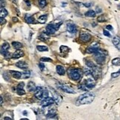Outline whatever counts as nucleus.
<instances>
[{
	"mask_svg": "<svg viewBox=\"0 0 120 120\" xmlns=\"http://www.w3.org/2000/svg\"><path fill=\"white\" fill-rule=\"evenodd\" d=\"M106 29H108V30H113V27L111 25H108L106 26Z\"/></svg>",
	"mask_w": 120,
	"mask_h": 120,
	"instance_id": "obj_44",
	"label": "nucleus"
},
{
	"mask_svg": "<svg viewBox=\"0 0 120 120\" xmlns=\"http://www.w3.org/2000/svg\"><path fill=\"white\" fill-rule=\"evenodd\" d=\"M112 64L113 65H120V58L117 57V58H115L112 60Z\"/></svg>",
	"mask_w": 120,
	"mask_h": 120,
	"instance_id": "obj_29",
	"label": "nucleus"
},
{
	"mask_svg": "<svg viewBox=\"0 0 120 120\" xmlns=\"http://www.w3.org/2000/svg\"><path fill=\"white\" fill-rule=\"evenodd\" d=\"M55 102V99L54 98H51V97H47V98H45L42 100H41V106H43L44 108H46V107H49L50 105H53V103Z\"/></svg>",
	"mask_w": 120,
	"mask_h": 120,
	"instance_id": "obj_8",
	"label": "nucleus"
},
{
	"mask_svg": "<svg viewBox=\"0 0 120 120\" xmlns=\"http://www.w3.org/2000/svg\"><path fill=\"white\" fill-rule=\"evenodd\" d=\"M27 90H28V91L32 92V91H35L36 89V87H37L36 86L34 82H28V84H27Z\"/></svg>",
	"mask_w": 120,
	"mask_h": 120,
	"instance_id": "obj_20",
	"label": "nucleus"
},
{
	"mask_svg": "<svg viewBox=\"0 0 120 120\" xmlns=\"http://www.w3.org/2000/svg\"><path fill=\"white\" fill-rule=\"evenodd\" d=\"M12 46L16 50H20L22 48V44L19 42V41H13L12 42Z\"/></svg>",
	"mask_w": 120,
	"mask_h": 120,
	"instance_id": "obj_23",
	"label": "nucleus"
},
{
	"mask_svg": "<svg viewBox=\"0 0 120 120\" xmlns=\"http://www.w3.org/2000/svg\"><path fill=\"white\" fill-rule=\"evenodd\" d=\"M61 25H62V22H59L58 24H49L46 27V32L50 35L53 34L57 30H59Z\"/></svg>",
	"mask_w": 120,
	"mask_h": 120,
	"instance_id": "obj_5",
	"label": "nucleus"
},
{
	"mask_svg": "<svg viewBox=\"0 0 120 120\" xmlns=\"http://www.w3.org/2000/svg\"><path fill=\"white\" fill-rule=\"evenodd\" d=\"M39 68H40V70L41 71H44V69H45V64L43 63H39Z\"/></svg>",
	"mask_w": 120,
	"mask_h": 120,
	"instance_id": "obj_39",
	"label": "nucleus"
},
{
	"mask_svg": "<svg viewBox=\"0 0 120 120\" xmlns=\"http://www.w3.org/2000/svg\"><path fill=\"white\" fill-rule=\"evenodd\" d=\"M113 44L116 46V48L120 50V37L118 36H114L113 39Z\"/></svg>",
	"mask_w": 120,
	"mask_h": 120,
	"instance_id": "obj_16",
	"label": "nucleus"
},
{
	"mask_svg": "<svg viewBox=\"0 0 120 120\" xmlns=\"http://www.w3.org/2000/svg\"><path fill=\"white\" fill-rule=\"evenodd\" d=\"M68 76L73 81H79L82 77V72L79 69L70 68L68 71Z\"/></svg>",
	"mask_w": 120,
	"mask_h": 120,
	"instance_id": "obj_2",
	"label": "nucleus"
},
{
	"mask_svg": "<svg viewBox=\"0 0 120 120\" xmlns=\"http://www.w3.org/2000/svg\"><path fill=\"white\" fill-rule=\"evenodd\" d=\"M21 120H27V119H22Z\"/></svg>",
	"mask_w": 120,
	"mask_h": 120,
	"instance_id": "obj_51",
	"label": "nucleus"
},
{
	"mask_svg": "<svg viewBox=\"0 0 120 120\" xmlns=\"http://www.w3.org/2000/svg\"><path fill=\"white\" fill-rule=\"evenodd\" d=\"M8 73L5 72V73H3V78H4V79H5L6 81H10V79H8Z\"/></svg>",
	"mask_w": 120,
	"mask_h": 120,
	"instance_id": "obj_40",
	"label": "nucleus"
},
{
	"mask_svg": "<svg viewBox=\"0 0 120 120\" xmlns=\"http://www.w3.org/2000/svg\"><path fill=\"white\" fill-rule=\"evenodd\" d=\"M50 34H48L47 32H43V33H41L40 34V36H39V38L41 40V41H48L50 39Z\"/></svg>",
	"mask_w": 120,
	"mask_h": 120,
	"instance_id": "obj_19",
	"label": "nucleus"
},
{
	"mask_svg": "<svg viewBox=\"0 0 120 120\" xmlns=\"http://www.w3.org/2000/svg\"><path fill=\"white\" fill-rule=\"evenodd\" d=\"M39 4L41 8H43L46 6L47 2H46V0H39Z\"/></svg>",
	"mask_w": 120,
	"mask_h": 120,
	"instance_id": "obj_31",
	"label": "nucleus"
},
{
	"mask_svg": "<svg viewBox=\"0 0 120 120\" xmlns=\"http://www.w3.org/2000/svg\"><path fill=\"white\" fill-rule=\"evenodd\" d=\"M16 66L20 69H23V70H26V69H27V67H28L27 64L23 61H19L16 63Z\"/></svg>",
	"mask_w": 120,
	"mask_h": 120,
	"instance_id": "obj_17",
	"label": "nucleus"
},
{
	"mask_svg": "<svg viewBox=\"0 0 120 120\" xmlns=\"http://www.w3.org/2000/svg\"><path fill=\"white\" fill-rule=\"evenodd\" d=\"M69 50V48L67 47V46H61L60 47V51H61V53H68Z\"/></svg>",
	"mask_w": 120,
	"mask_h": 120,
	"instance_id": "obj_30",
	"label": "nucleus"
},
{
	"mask_svg": "<svg viewBox=\"0 0 120 120\" xmlns=\"http://www.w3.org/2000/svg\"><path fill=\"white\" fill-rule=\"evenodd\" d=\"M36 48H37V50H39V51H47V50H48V47L45 45H38L37 47H36Z\"/></svg>",
	"mask_w": 120,
	"mask_h": 120,
	"instance_id": "obj_27",
	"label": "nucleus"
},
{
	"mask_svg": "<svg viewBox=\"0 0 120 120\" xmlns=\"http://www.w3.org/2000/svg\"><path fill=\"white\" fill-rule=\"evenodd\" d=\"M0 101H1V106H2V104H3V99H2V97L1 96V97H0Z\"/></svg>",
	"mask_w": 120,
	"mask_h": 120,
	"instance_id": "obj_48",
	"label": "nucleus"
},
{
	"mask_svg": "<svg viewBox=\"0 0 120 120\" xmlns=\"http://www.w3.org/2000/svg\"><path fill=\"white\" fill-rule=\"evenodd\" d=\"M4 119H8V120H10V119H12L11 118H10V117H4Z\"/></svg>",
	"mask_w": 120,
	"mask_h": 120,
	"instance_id": "obj_49",
	"label": "nucleus"
},
{
	"mask_svg": "<svg viewBox=\"0 0 120 120\" xmlns=\"http://www.w3.org/2000/svg\"><path fill=\"white\" fill-rule=\"evenodd\" d=\"M96 13L94 11H88L87 13H85V16L87 17H95Z\"/></svg>",
	"mask_w": 120,
	"mask_h": 120,
	"instance_id": "obj_28",
	"label": "nucleus"
},
{
	"mask_svg": "<svg viewBox=\"0 0 120 120\" xmlns=\"http://www.w3.org/2000/svg\"><path fill=\"white\" fill-rule=\"evenodd\" d=\"M10 74L11 75V76H13L15 79H21L22 78V73L19 72V71H10Z\"/></svg>",
	"mask_w": 120,
	"mask_h": 120,
	"instance_id": "obj_18",
	"label": "nucleus"
},
{
	"mask_svg": "<svg viewBox=\"0 0 120 120\" xmlns=\"http://www.w3.org/2000/svg\"><path fill=\"white\" fill-rule=\"evenodd\" d=\"M24 52L20 50H17L16 52L13 53V54L12 55V58L13 59H19V58H21L24 56Z\"/></svg>",
	"mask_w": 120,
	"mask_h": 120,
	"instance_id": "obj_15",
	"label": "nucleus"
},
{
	"mask_svg": "<svg viewBox=\"0 0 120 120\" xmlns=\"http://www.w3.org/2000/svg\"><path fill=\"white\" fill-rule=\"evenodd\" d=\"M95 95L93 93H85L81 94L79 98H78V101L81 105H87V104H90L92 101L94 100Z\"/></svg>",
	"mask_w": 120,
	"mask_h": 120,
	"instance_id": "obj_1",
	"label": "nucleus"
},
{
	"mask_svg": "<svg viewBox=\"0 0 120 120\" xmlns=\"http://www.w3.org/2000/svg\"><path fill=\"white\" fill-rule=\"evenodd\" d=\"M103 34H104L105 36H108V37H110V33H109V32H108V30H103Z\"/></svg>",
	"mask_w": 120,
	"mask_h": 120,
	"instance_id": "obj_41",
	"label": "nucleus"
},
{
	"mask_svg": "<svg viewBox=\"0 0 120 120\" xmlns=\"http://www.w3.org/2000/svg\"><path fill=\"white\" fill-rule=\"evenodd\" d=\"M5 1L4 0H1V8H4V7H5Z\"/></svg>",
	"mask_w": 120,
	"mask_h": 120,
	"instance_id": "obj_42",
	"label": "nucleus"
},
{
	"mask_svg": "<svg viewBox=\"0 0 120 120\" xmlns=\"http://www.w3.org/2000/svg\"><path fill=\"white\" fill-rule=\"evenodd\" d=\"M67 30L71 34H76L77 31L76 26L73 23H68L67 24Z\"/></svg>",
	"mask_w": 120,
	"mask_h": 120,
	"instance_id": "obj_13",
	"label": "nucleus"
},
{
	"mask_svg": "<svg viewBox=\"0 0 120 120\" xmlns=\"http://www.w3.org/2000/svg\"><path fill=\"white\" fill-rule=\"evenodd\" d=\"M97 20H98L99 22H105V21H106V19H105V15L99 16L97 18Z\"/></svg>",
	"mask_w": 120,
	"mask_h": 120,
	"instance_id": "obj_34",
	"label": "nucleus"
},
{
	"mask_svg": "<svg viewBox=\"0 0 120 120\" xmlns=\"http://www.w3.org/2000/svg\"><path fill=\"white\" fill-rule=\"evenodd\" d=\"M79 89H81L82 90H85V91H87V90H88V89H89L85 84H82L81 85L79 86Z\"/></svg>",
	"mask_w": 120,
	"mask_h": 120,
	"instance_id": "obj_33",
	"label": "nucleus"
},
{
	"mask_svg": "<svg viewBox=\"0 0 120 120\" xmlns=\"http://www.w3.org/2000/svg\"><path fill=\"white\" fill-rule=\"evenodd\" d=\"M58 86L60 89L62 90H63L64 92H65V93H68V94H75L76 92L75 90H73V88H71V87H69L68 85H66L64 84H58Z\"/></svg>",
	"mask_w": 120,
	"mask_h": 120,
	"instance_id": "obj_9",
	"label": "nucleus"
},
{
	"mask_svg": "<svg viewBox=\"0 0 120 120\" xmlns=\"http://www.w3.org/2000/svg\"><path fill=\"white\" fill-rule=\"evenodd\" d=\"M16 93L20 95V96H22V95H25V91L24 89H20V88H16Z\"/></svg>",
	"mask_w": 120,
	"mask_h": 120,
	"instance_id": "obj_32",
	"label": "nucleus"
},
{
	"mask_svg": "<svg viewBox=\"0 0 120 120\" xmlns=\"http://www.w3.org/2000/svg\"><path fill=\"white\" fill-rule=\"evenodd\" d=\"M13 2H14V3H16H16L18 2V0H13Z\"/></svg>",
	"mask_w": 120,
	"mask_h": 120,
	"instance_id": "obj_50",
	"label": "nucleus"
},
{
	"mask_svg": "<svg viewBox=\"0 0 120 120\" xmlns=\"http://www.w3.org/2000/svg\"><path fill=\"white\" fill-rule=\"evenodd\" d=\"M48 19V15H41L38 18V21L41 24H44Z\"/></svg>",
	"mask_w": 120,
	"mask_h": 120,
	"instance_id": "obj_24",
	"label": "nucleus"
},
{
	"mask_svg": "<svg viewBox=\"0 0 120 120\" xmlns=\"http://www.w3.org/2000/svg\"><path fill=\"white\" fill-rule=\"evenodd\" d=\"M46 118L47 119H56L57 118V115H56V110L55 109H51V110H49L48 113H46Z\"/></svg>",
	"mask_w": 120,
	"mask_h": 120,
	"instance_id": "obj_11",
	"label": "nucleus"
},
{
	"mask_svg": "<svg viewBox=\"0 0 120 120\" xmlns=\"http://www.w3.org/2000/svg\"><path fill=\"white\" fill-rule=\"evenodd\" d=\"M95 80L94 79H92V78H88L86 82H85V85H87V87H88L89 89H91L93 88V87L96 85V82H95Z\"/></svg>",
	"mask_w": 120,
	"mask_h": 120,
	"instance_id": "obj_14",
	"label": "nucleus"
},
{
	"mask_svg": "<svg viewBox=\"0 0 120 120\" xmlns=\"http://www.w3.org/2000/svg\"><path fill=\"white\" fill-rule=\"evenodd\" d=\"M25 2H26V4H27L28 6H30V2L29 0H25Z\"/></svg>",
	"mask_w": 120,
	"mask_h": 120,
	"instance_id": "obj_47",
	"label": "nucleus"
},
{
	"mask_svg": "<svg viewBox=\"0 0 120 120\" xmlns=\"http://www.w3.org/2000/svg\"><path fill=\"white\" fill-rule=\"evenodd\" d=\"M25 20L27 23H28V24H34V23H36L34 18L30 15H25Z\"/></svg>",
	"mask_w": 120,
	"mask_h": 120,
	"instance_id": "obj_21",
	"label": "nucleus"
},
{
	"mask_svg": "<svg viewBox=\"0 0 120 120\" xmlns=\"http://www.w3.org/2000/svg\"><path fill=\"white\" fill-rule=\"evenodd\" d=\"M99 49V45L97 43H94L92 44L90 47H88L86 49V52L87 53H94Z\"/></svg>",
	"mask_w": 120,
	"mask_h": 120,
	"instance_id": "obj_10",
	"label": "nucleus"
},
{
	"mask_svg": "<svg viewBox=\"0 0 120 120\" xmlns=\"http://www.w3.org/2000/svg\"><path fill=\"white\" fill-rule=\"evenodd\" d=\"M85 6L86 8H89V7H90V6H91V4H90V3L85 4Z\"/></svg>",
	"mask_w": 120,
	"mask_h": 120,
	"instance_id": "obj_46",
	"label": "nucleus"
},
{
	"mask_svg": "<svg viewBox=\"0 0 120 120\" xmlns=\"http://www.w3.org/2000/svg\"><path fill=\"white\" fill-rule=\"evenodd\" d=\"M8 14V12L7 11L6 9L4 8H1V11H0V16H1V18H4L6 17Z\"/></svg>",
	"mask_w": 120,
	"mask_h": 120,
	"instance_id": "obj_25",
	"label": "nucleus"
},
{
	"mask_svg": "<svg viewBox=\"0 0 120 120\" xmlns=\"http://www.w3.org/2000/svg\"><path fill=\"white\" fill-rule=\"evenodd\" d=\"M40 60L41 62H52V59L48 57H41Z\"/></svg>",
	"mask_w": 120,
	"mask_h": 120,
	"instance_id": "obj_36",
	"label": "nucleus"
},
{
	"mask_svg": "<svg viewBox=\"0 0 120 120\" xmlns=\"http://www.w3.org/2000/svg\"><path fill=\"white\" fill-rule=\"evenodd\" d=\"M30 76V72L29 71H25L22 73V79H27Z\"/></svg>",
	"mask_w": 120,
	"mask_h": 120,
	"instance_id": "obj_26",
	"label": "nucleus"
},
{
	"mask_svg": "<svg viewBox=\"0 0 120 120\" xmlns=\"http://www.w3.org/2000/svg\"><path fill=\"white\" fill-rule=\"evenodd\" d=\"M91 69H92L91 75L93 76V78H94V79L97 80L101 76V68L99 66L96 65L95 67H94L93 68H91Z\"/></svg>",
	"mask_w": 120,
	"mask_h": 120,
	"instance_id": "obj_7",
	"label": "nucleus"
},
{
	"mask_svg": "<svg viewBox=\"0 0 120 120\" xmlns=\"http://www.w3.org/2000/svg\"><path fill=\"white\" fill-rule=\"evenodd\" d=\"M18 21H19V20H18V19H17L16 17H13V22H17Z\"/></svg>",
	"mask_w": 120,
	"mask_h": 120,
	"instance_id": "obj_45",
	"label": "nucleus"
},
{
	"mask_svg": "<svg viewBox=\"0 0 120 120\" xmlns=\"http://www.w3.org/2000/svg\"><path fill=\"white\" fill-rule=\"evenodd\" d=\"M56 69V73H58L59 75H61V76L64 75V73H65V71H64V68L62 66L57 65Z\"/></svg>",
	"mask_w": 120,
	"mask_h": 120,
	"instance_id": "obj_22",
	"label": "nucleus"
},
{
	"mask_svg": "<svg viewBox=\"0 0 120 120\" xmlns=\"http://www.w3.org/2000/svg\"><path fill=\"white\" fill-rule=\"evenodd\" d=\"M108 55V52L106 50L99 49L97 51L94 53V59L96 60V62L99 64H103L104 62L105 61V56Z\"/></svg>",
	"mask_w": 120,
	"mask_h": 120,
	"instance_id": "obj_4",
	"label": "nucleus"
},
{
	"mask_svg": "<svg viewBox=\"0 0 120 120\" xmlns=\"http://www.w3.org/2000/svg\"><path fill=\"white\" fill-rule=\"evenodd\" d=\"M24 86H25V83L24 82H20V83H19V85H17L16 88L24 89Z\"/></svg>",
	"mask_w": 120,
	"mask_h": 120,
	"instance_id": "obj_38",
	"label": "nucleus"
},
{
	"mask_svg": "<svg viewBox=\"0 0 120 120\" xmlns=\"http://www.w3.org/2000/svg\"><path fill=\"white\" fill-rule=\"evenodd\" d=\"M86 64H87V66L88 67V68H93L94 67L96 66V64H94V63L93 62H91V61H87L86 62Z\"/></svg>",
	"mask_w": 120,
	"mask_h": 120,
	"instance_id": "obj_35",
	"label": "nucleus"
},
{
	"mask_svg": "<svg viewBox=\"0 0 120 120\" xmlns=\"http://www.w3.org/2000/svg\"><path fill=\"white\" fill-rule=\"evenodd\" d=\"M9 48H10V45H9L8 42H4L1 47V53L6 58L11 57L10 53L8 51Z\"/></svg>",
	"mask_w": 120,
	"mask_h": 120,
	"instance_id": "obj_6",
	"label": "nucleus"
},
{
	"mask_svg": "<svg viewBox=\"0 0 120 120\" xmlns=\"http://www.w3.org/2000/svg\"><path fill=\"white\" fill-rule=\"evenodd\" d=\"M80 39L83 41V42H87L91 39V35L87 32H82L80 34Z\"/></svg>",
	"mask_w": 120,
	"mask_h": 120,
	"instance_id": "obj_12",
	"label": "nucleus"
},
{
	"mask_svg": "<svg viewBox=\"0 0 120 120\" xmlns=\"http://www.w3.org/2000/svg\"><path fill=\"white\" fill-rule=\"evenodd\" d=\"M49 92L47 88L42 87H37L35 90V97L39 100H42L48 97Z\"/></svg>",
	"mask_w": 120,
	"mask_h": 120,
	"instance_id": "obj_3",
	"label": "nucleus"
},
{
	"mask_svg": "<svg viewBox=\"0 0 120 120\" xmlns=\"http://www.w3.org/2000/svg\"><path fill=\"white\" fill-rule=\"evenodd\" d=\"M119 75H120V70H119L118 72L111 73V76H112V78H116V77L119 76Z\"/></svg>",
	"mask_w": 120,
	"mask_h": 120,
	"instance_id": "obj_37",
	"label": "nucleus"
},
{
	"mask_svg": "<svg viewBox=\"0 0 120 120\" xmlns=\"http://www.w3.org/2000/svg\"><path fill=\"white\" fill-rule=\"evenodd\" d=\"M0 22H1V25L5 24L6 23V20L4 19V18H0Z\"/></svg>",
	"mask_w": 120,
	"mask_h": 120,
	"instance_id": "obj_43",
	"label": "nucleus"
}]
</instances>
